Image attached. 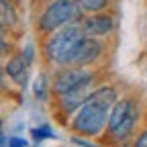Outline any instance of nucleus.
Here are the masks:
<instances>
[{
    "label": "nucleus",
    "instance_id": "1",
    "mask_svg": "<svg viewBox=\"0 0 147 147\" xmlns=\"http://www.w3.org/2000/svg\"><path fill=\"white\" fill-rule=\"evenodd\" d=\"M117 102V92L110 86H102L90 94V98L80 106V113L74 119V129L82 135H98L108 121V110Z\"/></svg>",
    "mask_w": 147,
    "mask_h": 147
},
{
    "label": "nucleus",
    "instance_id": "2",
    "mask_svg": "<svg viewBox=\"0 0 147 147\" xmlns=\"http://www.w3.org/2000/svg\"><path fill=\"white\" fill-rule=\"evenodd\" d=\"M82 39H84V29H80L76 25H69V27L59 29L49 39V43H47L49 59L55 61V63H69L74 51L78 49V45L82 43Z\"/></svg>",
    "mask_w": 147,
    "mask_h": 147
},
{
    "label": "nucleus",
    "instance_id": "3",
    "mask_svg": "<svg viewBox=\"0 0 147 147\" xmlns=\"http://www.w3.org/2000/svg\"><path fill=\"white\" fill-rule=\"evenodd\" d=\"M137 123V108L133 104V100H121L115 102L113 110L108 117V131L117 141H125L131 135L133 127Z\"/></svg>",
    "mask_w": 147,
    "mask_h": 147
},
{
    "label": "nucleus",
    "instance_id": "4",
    "mask_svg": "<svg viewBox=\"0 0 147 147\" xmlns=\"http://www.w3.org/2000/svg\"><path fill=\"white\" fill-rule=\"evenodd\" d=\"M74 16H78L74 0H53L39 18V31H55L67 21H71Z\"/></svg>",
    "mask_w": 147,
    "mask_h": 147
},
{
    "label": "nucleus",
    "instance_id": "5",
    "mask_svg": "<svg viewBox=\"0 0 147 147\" xmlns=\"http://www.w3.org/2000/svg\"><path fill=\"white\" fill-rule=\"evenodd\" d=\"M90 80H92V74L86 69H67V71L57 74V78L53 82V90H55V94L63 96L65 92L78 88L80 84H86Z\"/></svg>",
    "mask_w": 147,
    "mask_h": 147
},
{
    "label": "nucleus",
    "instance_id": "6",
    "mask_svg": "<svg viewBox=\"0 0 147 147\" xmlns=\"http://www.w3.org/2000/svg\"><path fill=\"white\" fill-rule=\"evenodd\" d=\"M100 49H102V47H100V43H98L96 39H88V37H84L82 43L78 45V49L74 51L69 63H78V65H82V63L94 61L98 55H100Z\"/></svg>",
    "mask_w": 147,
    "mask_h": 147
},
{
    "label": "nucleus",
    "instance_id": "7",
    "mask_svg": "<svg viewBox=\"0 0 147 147\" xmlns=\"http://www.w3.org/2000/svg\"><path fill=\"white\" fill-rule=\"evenodd\" d=\"M90 94H92V80L86 82V84H80L78 88H74V90H69V92H65V94L61 96L63 108H65V110H76V108H80V106L90 98Z\"/></svg>",
    "mask_w": 147,
    "mask_h": 147
},
{
    "label": "nucleus",
    "instance_id": "8",
    "mask_svg": "<svg viewBox=\"0 0 147 147\" xmlns=\"http://www.w3.org/2000/svg\"><path fill=\"white\" fill-rule=\"evenodd\" d=\"M113 29V18L110 16H90L84 23V31L88 35H106Z\"/></svg>",
    "mask_w": 147,
    "mask_h": 147
},
{
    "label": "nucleus",
    "instance_id": "9",
    "mask_svg": "<svg viewBox=\"0 0 147 147\" xmlns=\"http://www.w3.org/2000/svg\"><path fill=\"white\" fill-rule=\"evenodd\" d=\"M27 61L25 59H10L8 63H6V74L10 76V80H14L16 84H21V86H25L27 84V78H29V71H27Z\"/></svg>",
    "mask_w": 147,
    "mask_h": 147
},
{
    "label": "nucleus",
    "instance_id": "10",
    "mask_svg": "<svg viewBox=\"0 0 147 147\" xmlns=\"http://www.w3.org/2000/svg\"><path fill=\"white\" fill-rule=\"evenodd\" d=\"M82 10H90V12H98L106 6V0H76Z\"/></svg>",
    "mask_w": 147,
    "mask_h": 147
},
{
    "label": "nucleus",
    "instance_id": "11",
    "mask_svg": "<svg viewBox=\"0 0 147 147\" xmlns=\"http://www.w3.org/2000/svg\"><path fill=\"white\" fill-rule=\"evenodd\" d=\"M2 23H4V27L14 25V12L8 4V0H2Z\"/></svg>",
    "mask_w": 147,
    "mask_h": 147
},
{
    "label": "nucleus",
    "instance_id": "12",
    "mask_svg": "<svg viewBox=\"0 0 147 147\" xmlns=\"http://www.w3.org/2000/svg\"><path fill=\"white\" fill-rule=\"evenodd\" d=\"M31 135H33V139H51V137H53V133H51V129H49V127L33 129V131H31Z\"/></svg>",
    "mask_w": 147,
    "mask_h": 147
},
{
    "label": "nucleus",
    "instance_id": "13",
    "mask_svg": "<svg viewBox=\"0 0 147 147\" xmlns=\"http://www.w3.org/2000/svg\"><path fill=\"white\" fill-rule=\"evenodd\" d=\"M35 94L39 96V98L45 94V78H43V76H39V78H37V82H35Z\"/></svg>",
    "mask_w": 147,
    "mask_h": 147
},
{
    "label": "nucleus",
    "instance_id": "14",
    "mask_svg": "<svg viewBox=\"0 0 147 147\" xmlns=\"http://www.w3.org/2000/svg\"><path fill=\"white\" fill-rule=\"evenodd\" d=\"M6 147H27V141L21 137H10V141L6 143Z\"/></svg>",
    "mask_w": 147,
    "mask_h": 147
},
{
    "label": "nucleus",
    "instance_id": "15",
    "mask_svg": "<svg viewBox=\"0 0 147 147\" xmlns=\"http://www.w3.org/2000/svg\"><path fill=\"white\" fill-rule=\"evenodd\" d=\"M135 147H147V131H145V133H141V135L137 137Z\"/></svg>",
    "mask_w": 147,
    "mask_h": 147
},
{
    "label": "nucleus",
    "instance_id": "16",
    "mask_svg": "<svg viewBox=\"0 0 147 147\" xmlns=\"http://www.w3.org/2000/svg\"><path fill=\"white\" fill-rule=\"evenodd\" d=\"M31 59H33V47L25 49V61H27V63H31Z\"/></svg>",
    "mask_w": 147,
    "mask_h": 147
}]
</instances>
